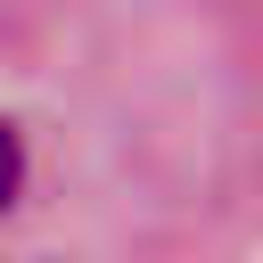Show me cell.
<instances>
[{"mask_svg":"<svg viewBox=\"0 0 263 263\" xmlns=\"http://www.w3.org/2000/svg\"><path fill=\"white\" fill-rule=\"evenodd\" d=\"M16 189H25V140H16V123H0V214L16 205Z\"/></svg>","mask_w":263,"mask_h":263,"instance_id":"cell-1","label":"cell"}]
</instances>
